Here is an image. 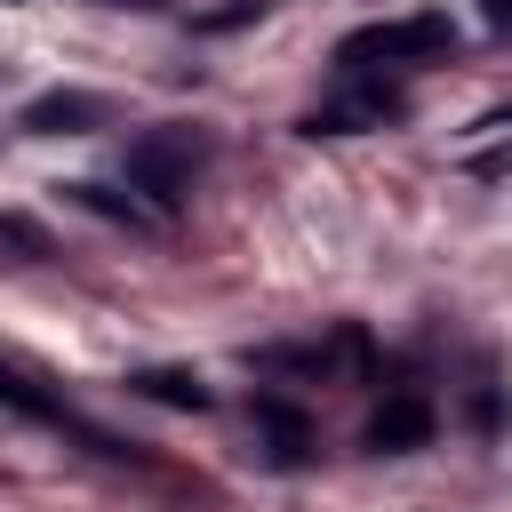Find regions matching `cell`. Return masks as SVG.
Returning <instances> with one entry per match:
<instances>
[{"instance_id":"13","label":"cell","mask_w":512,"mask_h":512,"mask_svg":"<svg viewBox=\"0 0 512 512\" xmlns=\"http://www.w3.org/2000/svg\"><path fill=\"white\" fill-rule=\"evenodd\" d=\"M480 16H488V24L504 32V40H512V0H480Z\"/></svg>"},{"instance_id":"11","label":"cell","mask_w":512,"mask_h":512,"mask_svg":"<svg viewBox=\"0 0 512 512\" xmlns=\"http://www.w3.org/2000/svg\"><path fill=\"white\" fill-rule=\"evenodd\" d=\"M272 0H232V8H216V16H200V32H232V24H248V16H264Z\"/></svg>"},{"instance_id":"7","label":"cell","mask_w":512,"mask_h":512,"mask_svg":"<svg viewBox=\"0 0 512 512\" xmlns=\"http://www.w3.org/2000/svg\"><path fill=\"white\" fill-rule=\"evenodd\" d=\"M16 128H32V136H88V128H104V96H88V88H48V96L24 104Z\"/></svg>"},{"instance_id":"2","label":"cell","mask_w":512,"mask_h":512,"mask_svg":"<svg viewBox=\"0 0 512 512\" xmlns=\"http://www.w3.org/2000/svg\"><path fill=\"white\" fill-rule=\"evenodd\" d=\"M440 56H456V24L448 16H384V24H360V32H344L336 40V80H352V72H376V64H440Z\"/></svg>"},{"instance_id":"3","label":"cell","mask_w":512,"mask_h":512,"mask_svg":"<svg viewBox=\"0 0 512 512\" xmlns=\"http://www.w3.org/2000/svg\"><path fill=\"white\" fill-rule=\"evenodd\" d=\"M392 120H408V88L376 80V72H352L336 96H320L304 112V136H368V128H392Z\"/></svg>"},{"instance_id":"10","label":"cell","mask_w":512,"mask_h":512,"mask_svg":"<svg viewBox=\"0 0 512 512\" xmlns=\"http://www.w3.org/2000/svg\"><path fill=\"white\" fill-rule=\"evenodd\" d=\"M472 424H480V432H504V392H496V384L472 392Z\"/></svg>"},{"instance_id":"8","label":"cell","mask_w":512,"mask_h":512,"mask_svg":"<svg viewBox=\"0 0 512 512\" xmlns=\"http://www.w3.org/2000/svg\"><path fill=\"white\" fill-rule=\"evenodd\" d=\"M128 392H144V400H160V408H208V384L192 376V368H136L128 376Z\"/></svg>"},{"instance_id":"5","label":"cell","mask_w":512,"mask_h":512,"mask_svg":"<svg viewBox=\"0 0 512 512\" xmlns=\"http://www.w3.org/2000/svg\"><path fill=\"white\" fill-rule=\"evenodd\" d=\"M248 416H256V432H264V456H272L280 472H296V464L312 456V416H304L288 392H256V400H248Z\"/></svg>"},{"instance_id":"1","label":"cell","mask_w":512,"mask_h":512,"mask_svg":"<svg viewBox=\"0 0 512 512\" xmlns=\"http://www.w3.org/2000/svg\"><path fill=\"white\" fill-rule=\"evenodd\" d=\"M208 152H216V136H208V128L160 120V128L128 136L120 176H128V192H144V208H152V216H176V208H184V192H192V176L208 168Z\"/></svg>"},{"instance_id":"12","label":"cell","mask_w":512,"mask_h":512,"mask_svg":"<svg viewBox=\"0 0 512 512\" xmlns=\"http://www.w3.org/2000/svg\"><path fill=\"white\" fill-rule=\"evenodd\" d=\"M0 240H16L24 256H48V232H40V224H24V216H0Z\"/></svg>"},{"instance_id":"9","label":"cell","mask_w":512,"mask_h":512,"mask_svg":"<svg viewBox=\"0 0 512 512\" xmlns=\"http://www.w3.org/2000/svg\"><path fill=\"white\" fill-rule=\"evenodd\" d=\"M64 200H80V208H96V216H112V224H128V232H160V216H152L136 192H112V184H64Z\"/></svg>"},{"instance_id":"4","label":"cell","mask_w":512,"mask_h":512,"mask_svg":"<svg viewBox=\"0 0 512 512\" xmlns=\"http://www.w3.org/2000/svg\"><path fill=\"white\" fill-rule=\"evenodd\" d=\"M0 408H16V416H32V424H48V432H64L72 448H88V456H104V464H128L136 448L120 440V432H104L96 416H80L72 400H56V392H40L32 376H16V368H0Z\"/></svg>"},{"instance_id":"6","label":"cell","mask_w":512,"mask_h":512,"mask_svg":"<svg viewBox=\"0 0 512 512\" xmlns=\"http://www.w3.org/2000/svg\"><path fill=\"white\" fill-rule=\"evenodd\" d=\"M432 424H440V416H432L424 392H392V400L368 416V448H376V456H408V448L432 440Z\"/></svg>"},{"instance_id":"14","label":"cell","mask_w":512,"mask_h":512,"mask_svg":"<svg viewBox=\"0 0 512 512\" xmlns=\"http://www.w3.org/2000/svg\"><path fill=\"white\" fill-rule=\"evenodd\" d=\"M104 8H160V0H104Z\"/></svg>"}]
</instances>
